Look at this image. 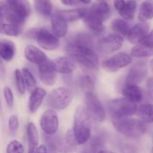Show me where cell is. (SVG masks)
Masks as SVG:
<instances>
[{
  "label": "cell",
  "mask_w": 153,
  "mask_h": 153,
  "mask_svg": "<svg viewBox=\"0 0 153 153\" xmlns=\"http://www.w3.org/2000/svg\"><path fill=\"white\" fill-rule=\"evenodd\" d=\"M73 131L78 144H84L91 138V117L84 106L76 108Z\"/></svg>",
  "instance_id": "obj_1"
},
{
  "label": "cell",
  "mask_w": 153,
  "mask_h": 153,
  "mask_svg": "<svg viewBox=\"0 0 153 153\" xmlns=\"http://www.w3.org/2000/svg\"><path fill=\"white\" fill-rule=\"evenodd\" d=\"M65 51L69 56L87 68L96 70L99 67V57L93 49L67 43Z\"/></svg>",
  "instance_id": "obj_2"
},
{
  "label": "cell",
  "mask_w": 153,
  "mask_h": 153,
  "mask_svg": "<svg viewBox=\"0 0 153 153\" xmlns=\"http://www.w3.org/2000/svg\"><path fill=\"white\" fill-rule=\"evenodd\" d=\"M4 19L8 23L22 26L30 15L31 8L26 0H14L6 1Z\"/></svg>",
  "instance_id": "obj_3"
},
{
  "label": "cell",
  "mask_w": 153,
  "mask_h": 153,
  "mask_svg": "<svg viewBox=\"0 0 153 153\" xmlns=\"http://www.w3.org/2000/svg\"><path fill=\"white\" fill-rule=\"evenodd\" d=\"M114 128L123 135L131 138H138L143 136L147 130L146 123L141 120L125 119L113 120Z\"/></svg>",
  "instance_id": "obj_4"
},
{
  "label": "cell",
  "mask_w": 153,
  "mask_h": 153,
  "mask_svg": "<svg viewBox=\"0 0 153 153\" xmlns=\"http://www.w3.org/2000/svg\"><path fill=\"white\" fill-rule=\"evenodd\" d=\"M108 111L112 120L125 119L135 114L137 111V105L126 98H117L108 102Z\"/></svg>",
  "instance_id": "obj_5"
},
{
  "label": "cell",
  "mask_w": 153,
  "mask_h": 153,
  "mask_svg": "<svg viewBox=\"0 0 153 153\" xmlns=\"http://www.w3.org/2000/svg\"><path fill=\"white\" fill-rule=\"evenodd\" d=\"M73 98V92L68 88L61 87L53 90L48 95L46 104L52 110L61 111L70 105Z\"/></svg>",
  "instance_id": "obj_6"
},
{
  "label": "cell",
  "mask_w": 153,
  "mask_h": 153,
  "mask_svg": "<svg viewBox=\"0 0 153 153\" xmlns=\"http://www.w3.org/2000/svg\"><path fill=\"white\" fill-rule=\"evenodd\" d=\"M26 35L35 39L39 46L45 50H55L60 45L59 38L46 28H33L27 32Z\"/></svg>",
  "instance_id": "obj_7"
},
{
  "label": "cell",
  "mask_w": 153,
  "mask_h": 153,
  "mask_svg": "<svg viewBox=\"0 0 153 153\" xmlns=\"http://www.w3.org/2000/svg\"><path fill=\"white\" fill-rule=\"evenodd\" d=\"M85 108L91 118L99 123L103 122L105 120L106 113L104 106L94 93H85Z\"/></svg>",
  "instance_id": "obj_8"
},
{
  "label": "cell",
  "mask_w": 153,
  "mask_h": 153,
  "mask_svg": "<svg viewBox=\"0 0 153 153\" xmlns=\"http://www.w3.org/2000/svg\"><path fill=\"white\" fill-rule=\"evenodd\" d=\"M123 44V37L117 34L102 37L97 43V49L102 55H108L119 50Z\"/></svg>",
  "instance_id": "obj_9"
},
{
  "label": "cell",
  "mask_w": 153,
  "mask_h": 153,
  "mask_svg": "<svg viewBox=\"0 0 153 153\" xmlns=\"http://www.w3.org/2000/svg\"><path fill=\"white\" fill-rule=\"evenodd\" d=\"M131 61V57L128 54L120 52L103 61L102 63V67L106 72L114 73L129 65Z\"/></svg>",
  "instance_id": "obj_10"
},
{
  "label": "cell",
  "mask_w": 153,
  "mask_h": 153,
  "mask_svg": "<svg viewBox=\"0 0 153 153\" xmlns=\"http://www.w3.org/2000/svg\"><path fill=\"white\" fill-rule=\"evenodd\" d=\"M40 125L43 132L48 135L56 134L59 121L57 114L52 109L46 111L40 117Z\"/></svg>",
  "instance_id": "obj_11"
},
{
  "label": "cell",
  "mask_w": 153,
  "mask_h": 153,
  "mask_svg": "<svg viewBox=\"0 0 153 153\" xmlns=\"http://www.w3.org/2000/svg\"><path fill=\"white\" fill-rule=\"evenodd\" d=\"M147 75V65L146 61H139L130 68L126 79V85H137Z\"/></svg>",
  "instance_id": "obj_12"
},
{
  "label": "cell",
  "mask_w": 153,
  "mask_h": 153,
  "mask_svg": "<svg viewBox=\"0 0 153 153\" xmlns=\"http://www.w3.org/2000/svg\"><path fill=\"white\" fill-rule=\"evenodd\" d=\"M38 75L41 82L45 85L48 87L54 85L56 81L57 75L52 67V61L47 60L44 63L38 65Z\"/></svg>",
  "instance_id": "obj_13"
},
{
  "label": "cell",
  "mask_w": 153,
  "mask_h": 153,
  "mask_svg": "<svg viewBox=\"0 0 153 153\" xmlns=\"http://www.w3.org/2000/svg\"><path fill=\"white\" fill-rule=\"evenodd\" d=\"M52 67L56 73L70 74L77 68V63L71 57H59L52 61Z\"/></svg>",
  "instance_id": "obj_14"
},
{
  "label": "cell",
  "mask_w": 153,
  "mask_h": 153,
  "mask_svg": "<svg viewBox=\"0 0 153 153\" xmlns=\"http://www.w3.org/2000/svg\"><path fill=\"white\" fill-rule=\"evenodd\" d=\"M149 25L146 22L136 24L131 28L128 34V40L132 44H139L141 43L149 34Z\"/></svg>",
  "instance_id": "obj_15"
},
{
  "label": "cell",
  "mask_w": 153,
  "mask_h": 153,
  "mask_svg": "<svg viewBox=\"0 0 153 153\" xmlns=\"http://www.w3.org/2000/svg\"><path fill=\"white\" fill-rule=\"evenodd\" d=\"M51 25L53 34L56 37H64L68 31L67 22L59 14L58 12H55L51 16Z\"/></svg>",
  "instance_id": "obj_16"
},
{
  "label": "cell",
  "mask_w": 153,
  "mask_h": 153,
  "mask_svg": "<svg viewBox=\"0 0 153 153\" xmlns=\"http://www.w3.org/2000/svg\"><path fill=\"white\" fill-rule=\"evenodd\" d=\"M24 55L28 61L32 64H37V65L43 64L48 60L46 54L43 51L40 50L39 48L33 45H28L25 47Z\"/></svg>",
  "instance_id": "obj_17"
},
{
  "label": "cell",
  "mask_w": 153,
  "mask_h": 153,
  "mask_svg": "<svg viewBox=\"0 0 153 153\" xmlns=\"http://www.w3.org/2000/svg\"><path fill=\"white\" fill-rule=\"evenodd\" d=\"M45 140L49 147L54 150L61 152H70L72 151L67 146L65 138H63L62 136L60 134H55L52 135H48L45 134Z\"/></svg>",
  "instance_id": "obj_18"
},
{
  "label": "cell",
  "mask_w": 153,
  "mask_h": 153,
  "mask_svg": "<svg viewBox=\"0 0 153 153\" xmlns=\"http://www.w3.org/2000/svg\"><path fill=\"white\" fill-rule=\"evenodd\" d=\"M83 19L85 24L96 36H100L104 33L105 26L103 25V21L90 13L89 10L83 18Z\"/></svg>",
  "instance_id": "obj_19"
},
{
  "label": "cell",
  "mask_w": 153,
  "mask_h": 153,
  "mask_svg": "<svg viewBox=\"0 0 153 153\" xmlns=\"http://www.w3.org/2000/svg\"><path fill=\"white\" fill-rule=\"evenodd\" d=\"M46 96V91L42 88H36L31 93V96L28 100V109L31 113H35L38 110Z\"/></svg>",
  "instance_id": "obj_20"
},
{
  "label": "cell",
  "mask_w": 153,
  "mask_h": 153,
  "mask_svg": "<svg viewBox=\"0 0 153 153\" xmlns=\"http://www.w3.org/2000/svg\"><path fill=\"white\" fill-rule=\"evenodd\" d=\"M122 93L126 99L135 104L140 102L143 99V91L137 85H125L123 88Z\"/></svg>",
  "instance_id": "obj_21"
},
{
  "label": "cell",
  "mask_w": 153,
  "mask_h": 153,
  "mask_svg": "<svg viewBox=\"0 0 153 153\" xmlns=\"http://www.w3.org/2000/svg\"><path fill=\"white\" fill-rule=\"evenodd\" d=\"M88 10L90 13L100 18L103 22L108 19L111 16L110 7L108 4L104 1H99L95 2Z\"/></svg>",
  "instance_id": "obj_22"
},
{
  "label": "cell",
  "mask_w": 153,
  "mask_h": 153,
  "mask_svg": "<svg viewBox=\"0 0 153 153\" xmlns=\"http://www.w3.org/2000/svg\"><path fill=\"white\" fill-rule=\"evenodd\" d=\"M27 138L28 143V153H34L39 143V134L36 126L33 123L27 125Z\"/></svg>",
  "instance_id": "obj_23"
},
{
  "label": "cell",
  "mask_w": 153,
  "mask_h": 153,
  "mask_svg": "<svg viewBox=\"0 0 153 153\" xmlns=\"http://www.w3.org/2000/svg\"><path fill=\"white\" fill-rule=\"evenodd\" d=\"M16 53L15 44L10 40L0 41V57L3 61H10L13 59Z\"/></svg>",
  "instance_id": "obj_24"
},
{
  "label": "cell",
  "mask_w": 153,
  "mask_h": 153,
  "mask_svg": "<svg viewBox=\"0 0 153 153\" xmlns=\"http://www.w3.org/2000/svg\"><path fill=\"white\" fill-rule=\"evenodd\" d=\"M68 43L85 46V47L91 48V49H93L94 46V38L91 34L86 32L77 33L71 37Z\"/></svg>",
  "instance_id": "obj_25"
},
{
  "label": "cell",
  "mask_w": 153,
  "mask_h": 153,
  "mask_svg": "<svg viewBox=\"0 0 153 153\" xmlns=\"http://www.w3.org/2000/svg\"><path fill=\"white\" fill-rule=\"evenodd\" d=\"M88 11V10L87 9L80 7V8L73 9V10H60L58 12L67 22H73V21L85 17Z\"/></svg>",
  "instance_id": "obj_26"
},
{
  "label": "cell",
  "mask_w": 153,
  "mask_h": 153,
  "mask_svg": "<svg viewBox=\"0 0 153 153\" xmlns=\"http://www.w3.org/2000/svg\"><path fill=\"white\" fill-rule=\"evenodd\" d=\"M153 18V0H145L140 4L138 19L141 22H146Z\"/></svg>",
  "instance_id": "obj_27"
},
{
  "label": "cell",
  "mask_w": 153,
  "mask_h": 153,
  "mask_svg": "<svg viewBox=\"0 0 153 153\" xmlns=\"http://www.w3.org/2000/svg\"><path fill=\"white\" fill-rule=\"evenodd\" d=\"M34 8L40 16L49 17L52 16V4L51 0H34Z\"/></svg>",
  "instance_id": "obj_28"
},
{
  "label": "cell",
  "mask_w": 153,
  "mask_h": 153,
  "mask_svg": "<svg viewBox=\"0 0 153 153\" xmlns=\"http://www.w3.org/2000/svg\"><path fill=\"white\" fill-rule=\"evenodd\" d=\"M111 28L115 34L121 36L122 37L128 36L131 28L128 22L125 19H115L111 22Z\"/></svg>",
  "instance_id": "obj_29"
},
{
  "label": "cell",
  "mask_w": 153,
  "mask_h": 153,
  "mask_svg": "<svg viewBox=\"0 0 153 153\" xmlns=\"http://www.w3.org/2000/svg\"><path fill=\"white\" fill-rule=\"evenodd\" d=\"M136 9H137V2L135 0H128L126 1L125 5L119 12V13L125 20L131 21L134 19Z\"/></svg>",
  "instance_id": "obj_30"
},
{
  "label": "cell",
  "mask_w": 153,
  "mask_h": 153,
  "mask_svg": "<svg viewBox=\"0 0 153 153\" xmlns=\"http://www.w3.org/2000/svg\"><path fill=\"white\" fill-rule=\"evenodd\" d=\"M137 113L143 122L153 123V104L141 105L137 108Z\"/></svg>",
  "instance_id": "obj_31"
},
{
  "label": "cell",
  "mask_w": 153,
  "mask_h": 153,
  "mask_svg": "<svg viewBox=\"0 0 153 153\" xmlns=\"http://www.w3.org/2000/svg\"><path fill=\"white\" fill-rule=\"evenodd\" d=\"M131 55L134 58H147L153 56V49L139 43L131 49Z\"/></svg>",
  "instance_id": "obj_32"
},
{
  "label": "cell",
  "mask_w": 153,
  "mask_h": 153,
  "mask_svg": "<svg viewBox=\"0 0 153 153\" xmlns=\"http://www.w3.org/2000/svg\"><path fill=\"white\" fill-rule=\"evenodd\" d=\"M105 136L102 133L96 134L91 138L89 143V147L94 153H98L102 150V148L104 146Z\"/></svg>",
  "instance_id": "obj_33"
},
{
  "label": "cell",
  "mask_w": 153,
  "mask_h": 153,
  "mask_svg": "<svg viewBox=\"0 0 153 153\" xmlns=\"http://www.w3.org/2000/svg\"><path fill=\"white\" fill-rule=\"evenodd\" d=\"M22 75H23L24 80H25V87L28 89V91L31 93L35 89L36 85H37L35 78H34L32 73L28 68H25H25H22Z\"/></svg>",
  "instance_id": "obj_34"
},
{
  "label": "cell",
  "mask_w": 153,
  "mask_h": 153,
  "mask_svg": "<svg viewBox=\"0 0 153 153\" xmlns=\"http://www.w3.org/2000/svg\"><path fill=\"white\" fill-rule=\"evenodd\" d=\"M79 88L86 92H92L95 88V83L90 76H82L78 80Z\"/></svg>",
  "instance_id": "obj_35"
},
{
  "label": "cell",
  "mask_w": 153,
  "mask_h": 153,
  "mask_svg": "<svg viewBox=\"0 0 153 153\" xmlns=\"http://www.w3.org/2000/svg\"><path fill=\"white\" fill-rule=\"evenodd\" d=\"M22 26L11 23H4L3 25V34L6 35L16 37L22 33Z\"/></svg>",
  "instance_id": "obj_36"
},
{
  "label": "cell",
  "mask_w": 153,
  "mask_h": 153,
  "mask_svg": "<svg viewBox=\"0 0 153 153\" xmlns=\"http://www.w3.org/2000/svg\"><path fill=\"white\" fill-rule=\"evenodd\" d=\"M14 77L15 82H16V86L18 91L20 94H24L25 91V83L24 80L23 75L22 71L19 69H16L14 71Z\"/></svg>",
  "instance_id": "obj_37"
},
{
  "label": "cell",
  "mask_w": 153,
  "mask_h": 153,
  "mask_svg": "<svg viewBox=\"0 0 153 153\" xmlns=\"http://www.w3.org/2000/svg\"><path fill=\"white\" fill-rule=\"evenodd\" d=\"M24 147L22 143L16 140L10 141L7 146L6 153H23Z\"/></svg>",
  "instance_id": "obj_38"
},
{
  "label": "cell",
  "mask_w": 153,
  "mask_h": 153,
  "mask_svg": "<svg viewBox=\"0 0 153 153\" xmlns=\"http://www.w3.org/2000/svg\"><path fill=\"white\" fill-rule=\"evenodd\" d=\"M4 97L5 99L6 103H7V105L9 108H12L13 105V102H14V99H13V94L12 92V90L10 89L9 87L6 86L4 88Z\"/></svg>",
  "instance_id": "obj_39"
},
{
  "label": "cell",
  "mask_w": 153,
  "mask_h": 153,
  "mask_svg": "<svg viewBox=\"0 0 153 153\" xmlns=\"http://www.w3.org/2000/svg\"><path fill=\"white\" fill-rule=\"evenodd\" d=\"M8 127L11 134H15L16 132L19 128V120L16 115H11L9 117Z\"/></svg>",
  "instance_id": "obj_40"
},
{
  "label": "cell",
  "mask_w": 153,
  "mask_h": 153,
  "mask_svg": "<svg viewBox=\"0 0 153 153\" xmlns=\"http://www.w3.org/2000/svg\"><path fill=\"white\" fill-rule=\"evenodd\" d=\"M140 43L144 45V46H147V47L153 49V29L148 34V35L146 36V38H145Z\"/></svg>",
  "instance_id": "obj_41"
},
{
  "label": "cell",
  "mask_w": 153,
  "mask_h": 153,
  "mask_svg": "<svg viewBox=\"0 0 153 153\" xmlns=\"http://www.w3.org/2000/svg\"><path fill=\"white\" fill-rule=\"evenodd\" d=\"M146 88H147L148 96L151 100H153V77L148 79L146 82Z\"/></svg>",
  "instance_id": "obj_42"
},
{
  "label": "cell",
  "mask_w": 153,
  "mask_h": 153,
  "mask_svg": "<svg viewBox=\"0 0 153 153\" xmlns=\"http://www.w3.org/2000/svg\"><path fill=\"white\" fill-rule=\"evenodd\" d=\"M126 4L125 0H114V7L118 12L120 11L124 7Z\"/></svg>",
  "instance_id": "obj_43"
},
{
  "label": "cell",
  "mask_w": 153,
  "mask_h": 153,
  "mask_svg": "<svg viewBox=\"0 0 153 153\" xmlns=\"http://www.w3.org/2000/svg\"><path fill=\"white\" fill-rule=\"evenodd\" d=\"M5 67L4 65V62H3V59L0 57V78L4 79L5 77Z\"/></svg>",
  "instance_id": "obj_44"
},
{
  "label": "cell",
  "mask_w": 153,
  "mask_h": 153,
  "mask_svg": "<svg viewBox=\"0 0 153 153\" xmlns=\"http://www.w3.org/2000/svg\"><path fill=\"white\" fill-rule=\"evenodd\" d=\"M61 2L67 6H72L76 4V0H61Z\"/></svg>",
  "instance_id": "obj_45"
},
{
  "label": "cell",
  "mask_w": 153,
  "mask_h": 153,
  "mask_svg": "<svg viewBox=\"0 0 153 153\" xmlns=\"http://www.w3.org/2000/svg\"><path fill=\"white\" fill-rule=\"evenodd\" d=\"M34 153H46V148L44 145H41L36 149Z\"/></svg>",
  "instance_id": "obj_46"
},
{
  "label": "cell",
  "mask_w": 153,
  "mask_h": 153,
  "mask_svg": "<svg viewBox=\"0 0 153 153\" xmlns=\"http://www.w3.org/2000/svg\"><path fill=\"white\" fill-rule=\"evenodd\" d=\"M3 25H4L3 20L0 19V34H3Z\"/></svg>",
  "instance_id": "obj_47"
},
{
  "label": "cell",
  "mask_w": 153,
  "mask_h": 153,
  "mask_svg": "<svg viewBox=\"0 0 153 153\" xmlns=\"http://www.w3.org/2000/svg\"><path fill=\"white\" fill-rule=\"evenodd\" d=\"M79 1L82 3H85V4H90L92 0H79Z\"/></svg>",
  "instance_id": "obj_48"
},
{
  "label": "cell",
  "mask_w": 153,
  "mask_h": 153,
  "mask_svg": "<svg viewBox=\"0 0 153 153\" xmlns=\"http://www.w3.org/2000/svg\"><path fill=\"white\" fill-rule=\"evenodd\" d=\"M149 68H150L151 71L153 73V59L151 60L150 63H149Z\"/></svg>",
  "instance_id": "obj_49"
},
{
  "label": "cell",
  "mask_w": 153,
  "mask_h": 153,
  "mask_svg": "<svg viewBox=\"0 0 153 153\" xmlns=\"http://www.w3.org/2000/svg\"><path fill=\"white\" fill-rule=\"evenodd\" d=\"M98 153H115L113 152H111V151H106V150H101L100 152H99Z\"/></svg>",
  "instance_id": "obj_50"
},
{
  "label": "cell",
  "mask_w": 153,
  "mask_h": 153,
  "mask_svg": "<svg viewBox=\"0 0 153 153\" xmlns=\"http://www.w3.org/2000/svg\"><path fill=\"white\" fill-rule=\"evenodd\" d=\"M14 1V0H6V1Z\"/></svg>",
  "instance_id": "obj_51"
},
{
  "label": "cell",
  "mask_w": 153,
  "mask_h": 153,
  "mask_svg": "<svg viewBox=\"0 0 153 153\" xmlns=\"http://www.w3.org/2000/svg\"><path fill=\"white\" fill-rule=\"evenodd\" d=\"M0 109H1V100H0Z\"/></svg>",
  "instance_id": "obj_52"
},
{
  "label": "cell",
  "mask_w": 153,
  "mask_h": 153,
  "mask_svg": "<svg viewBox=\"0 0 153 153\" xmlns=\"http://www.w3.org/2000/svg\"><path fill=\"white\" fill-rule=\"evenodd\" d=\"M100 1H106V0H100Z\"/></svg>",
  "instance_id": "obj_53"
},
{
  "label": "cell",
  "mask_w": 153,
  "mask_h": 153,
  "mask_svg": "<svg viewBox=\"0 0 153 153\" xmlns=\"http://www.w3.org/2000/svg\"><path fill=\"white\" fill-rule=\"evenodd\" d=\"M152 153H153V148H152Z\"/></svg>",
  "instance_id": "obj_54"
}]
</instances>
